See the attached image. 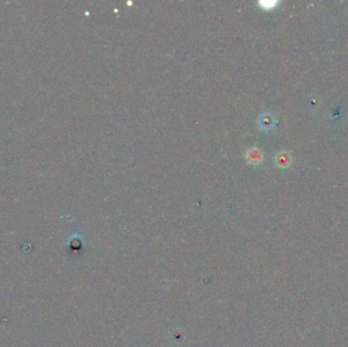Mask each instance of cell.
I'll use <instances>...</instances> for the list:
<instances>
[{
  "label": "cell",
  "mask_w": 348,
  "mask_h": 347,
  "mask_svg": "<svg viewBox=\"0 0 348 347\" xmlns=\"http://www.w3.org/2000/svg\"><path fill=\"white\" fill-rule=\"evenodd\" d=\"M291 155L286 151H281L275 156V164L279 168H287L291 164Z\"/></svg>",
  "instance_id": "7a4b0ae2"
},
{
  "label": "cell",
  "mask_w": 348,
  "mask_h": 347,
  "mask_svg": "<svg viewBox=\"0 0 348 347\" xmlns=\"http://www.w3.org/2000/svg\"><path fill=\"white\" fill-rule=\"evenodd\" d=\"M246 158L247 160L251 162V164H260L262 159H263V155L261 153V151L259 150V149L257 148H253V149H250V150L247 151V154H246Z\"/></svg>",
  "instance_id": "3957f363"
},
{
  "label": "cell",
  "mask_w": 348,
  "mask_h": 347,
  "mask_svg": "<svg viewBox=\"0 0 348 347\" xmlns=\"http://www.w3.org/2000/svg\"><path fill=\"white\" fill-rule=\"evenodd\" d=\"M275 123H276V119H275L274 115L271 113H268V112L261 114L259 119H258V125L264 131L271 130L274 127Z\"/></svg>",
  "instance_id": "6da1fadb"
}]
</instances>
